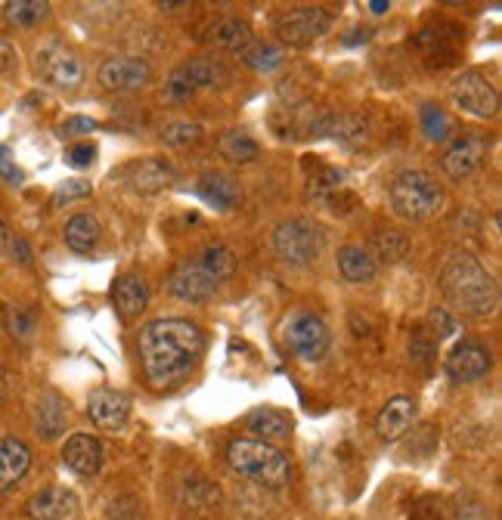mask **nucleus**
Returning a JSON list of instances; mask_svg holds the SVG:
<instances>
[{"instance_id":"obj_1","label":"nucleus","mask_w":502,"mask_h":520,"mask_svg":"<svg viewBox=\"0 0 502 520\" xmlns=\"http://www.w3.org/2000/svg\"><path fill=\"white\" fill-rule=\"evenodd\" d=\"M140 363L152 387H168L190 375L202 353L205 335L190 319H155L140 329Z\"/></svg>"},{"instance_id":"obj_2","label":"nucleus","mask_w":502,"mask_h":520,"mask_svg":"<svg viewBox=\"0 0 502 520\" xmlns=\"http://www.w3.org/2000/svg\"><path fill=\"white\" fill-rule=\"evenodd\" d=\"M441 291L453 307L472 316H490L499 304L496 279L468 251H453L447 257V264L441 270Z\"/></svg>"},{"instance_id":"obj_3","label":"nucleus","mask_w":502,"mask_h":520,"mask_svg":"<svg viewBox=\"0 0 502 520\" xmlns=\"http://www.w3.org/2000/svg\"><path fill=\"white\" fill-rule=\"evenodd\" d=\"M227 462L239 477L255 480L267 490H282L292 477V465L276 446L261 443V440H233L227 446Z\"/></svg>"},{"instance_id":"obj_4","label":"nucleus","mask_w":502,"mask_h":520,"mask_svg":"<svg viewBox=\"0 0 502 520\" xmlns=\"http://www.w3.org/2000/svg\"><path fill=\"white\" fill-rule=\"evenodd\" d=\"M444 205V189L425 171H403L391 183V208L397 217L419 223L441 211Z\"/></svg>"},{"instance_id":"obj_5","label":"nucleus","mask_w":502,"mask_h":520,"mask_svg":"<svg viewBox=\"0 0 502 520\" xmlns=\"http://www.w3.org/2000/svg\"><path fill=\"white\" fill-rule=\"evenodd\" d=\"M320 248H323V236L310 220L292 217V220H282L273 230V251L292 267L313 264V260L320 257Z\"/></svg>"},{"instance_id":"obj_6","label":"nucleus","mask_w":502,"mask_h":520,"mask_svg":"<svg viewBox=\"0 0 502 520\" xmlns=\"http://www.w3.org/2000/svg\"><path fill=\"white\" fill-rule=\"evenodd\" d=\"M282 338H286L289 350L295 356H301V360H307V363L323 360L329 344H332L329 325L323 322V316L307 313V310L286 319V325H282Z\"/></svg>"},{"instance_id":"obj_7","label":"nucleus","mask_w":502,"mask_h":520,"mask_svg":"<svg viewBox=\"0 0 502 520\" xmlns=\"http://www.w3.org/2000/svg\"><path fill=\"white\" fill-rule=\"evenodd\" d=\"M332 25V16L326 7H292L276 19V35L289 47H307L317 38H323Z\"/></svg>"},{"instance_id":"obj_8","label":"nucleus","mask_w":502,"mask_h":520,"mask_svg":"<svg viewBox=\"0 0 502 520\" xmlns=\"http://www.w3.org/2000/svg\"><path fill=\"white\" fill-rule=\"evenodd\" d=\"M38 75L50 84V87H59V90H75L84 84V62L81 56L66 47V44H56L50 41L47 47L38 50Z\"/></svg>"},{"instance_id":"obj_9","label":"nucleus","mask_w":502,"mask_h":520,"mask_svg":"<svg viewBox=\"0 0 502 520\" xmlns=\"http://www.w3.org/2000/svg\"><path fill=\"white\" fill-rule=\"evenodd\" d=\"M97 78L109 93H134L152 81V65L143 56L115 53V56L100 62Z\"/></svg>"},{"instance_id":"obj_10","label":"nucleus","mask_w":502,"mask_h":520,"mask_svg":"<svg viewBox=\"0 0 502 520\" xmlns=\"http://www.w3.org/2000/svg\"><path fill=\"white\" fill-rule=\"evenodd\" d=\"M453 100L462 112L475 118H496L499 112V93L481 72H462L453 81Z\"/></svg>"},{"instance_id":"obj_11","label":"nucleus","mask_w":502,"mask_h":520,"mask_svg":"<svg viewBox=\"0 0 502 520\" xmlns=\"http://www.w3.org/2000/svg\"><path fill=\"white\" fill-rule=\"evenodd\" d=\"M217 282L199 260H183L177 264L171 273H168V291L177 298V301H186V304H205L214 298L217 291Z\"/></svg>"},{"instance_id":"obj_12","label":"nucleus","mask_w":502,"mask_h":520,"mask_svg":"<svg viewBox=\"0 0 502 520\" xmlns=\"http://www.w3.org/2000/svg\"><path fill=\"white\" fill-rule=\"evenodd\" d=\"M490 143L484 134H462L441 158V168L450 180H465V177H472L478 168H481V161L487 155Z\"/></svg>"},{"instance_id":"obj_13","label":"nucleus","mask_w":502,"mask_h":520,"mask_svg":"<svg viewBox=\"0 0 502 520\" xmlns=\"http://www.w3.org/2000/svg\"><path fill=\"white\" fill-rule=\"evenodd\" d=\"M128 415H131V397L121 394V390L100 387V390H93L90 400H87V418L100 431H118V428H124Z\"/></svg>"},{"instance_id":"obj_14","label":"nucleus","mask_w":502,"mask_h":520,"mask_svg":"<svg viewBox=\"0 0 502 520\" xmlns=\"http://www.w3.org/2000/svg\"><path fill=\"white\" fill-rule=\"evenodd\" d=\"M490 350L478 341H462L459 347H453V353L447 356V375L459 384L478 381L490 372Z\"/></svg>"},{"instance_id":"obj_15","label":"nucleus","mask_w":502,"mask_h":520,"mask_svg":"<svg viewBox=\"0 0 502 520\" xmlns=\"http://www.w3.org/2000/svg\"><path fill=\"white\" fill-rule=\"evenodd\" d=\"M62 465L78 477H93L103 468V446L93 434H72L62 446Z\"/></svg>"},{"instance_id":"obj_16","label":"nucleus","mask_w":502,"mask_h":520,"mask_svg":"<svg viewBox=\"0 0 502 520\" xmlns=\"http://www.w3.org/2000/svg\"><path fill=\"white\" fill-rule=\"evenodd\" d=\"M78 508V499L66 486H47V490L35 493L28 499L25 511L31 520H62Z\"/></svg>"},{"instance_id":"obj_17","label":"nucleus","mask_w":502,"mask_h":520,"mask_svg":"<svg viewBox=\"0 0 502 520\" xmlns=\"http://www.w3.org/2000/svg\"><path fill=\"white\" fill-rule=\"evenodd\" d=\"M112 304L118 310L121 319H134L146 310L149 304V285L143 276L137 273H124L115 279V288H112Z\"/></svg>"},{"instance_id":"obj_18","label":"nucleus","mask_w":502,"mask_h":520,"mask_svg":"<svg viewBox=\"0 0 502 520\" xmlns=\"http://www.w3.org/2000/svg\"><path fill=\"white\" fill-rule=\"evenodd\" d=\"M28 468H31V449L19 437L0 440V496L10 493L28 474Z\"/></svg>"},{"instance_id":"obj_19","label":"nucleus","mask_w":502,"mask_h":520,"mask_svg":"<svg viewBox=\"0 0 502 520\" xmlns=\"http://www.w3.org/2000/svg\"><path fill=\"white\" fill-rule=\"evenodd\" d=\"M416 421V400L413 397H394L382 406L379 421H375V431H379L382 440H397L406 434Z\"/></svg>"},{"instance_id":"obj_20","label":"nucleus","mask_w":502,"mask_h":520,"mask_svg":"<svg viewBox=\"0 0 502 520\" xmlns=\"http://www.w3.org/2000/svg\"><path fill=\"white\" fill-rule=\"evenodd\" d=\"M208 41H211L214 47H221V50L233 53V56H242L251 44H255V31H251V25H248L245 19L230 16V19H221V22H217V25L211 28Z\"/></svg>"},{"instance_id":"obj_21","label":"nucleus","mask_w":502,"mask_h":520,"mask_svg":"<svg viewBox=\"0 0 502 520\" xmlns=\"http://www.w3.org/2000/svg\"><path fill=\"white\" fill-rule=\"evenodd\" d=\"M174 168L168 165L165 158H146V161H140V165H134L131 168V174H128V183H131V189L134 192H159V189H165V186H171L174 183Z\"/></svg>"},{"instance_id":"obj_22","label":"nucleus","mask_w":502,"mask_h":520,"mask_svg":"<svg viewBox=\"0 0 502 520\" xmlns=\"http://www.w3.org/2000/svg\"><path fill=\"white\" fill-rule=\"evenodd\" d=\"M69 425V403L56 397V394H44L35 406V428L44 440H56Z\"/></svg>"},{"instance_id":"obj_23","label":"nucleus","mask_w":502,"mask_h":520,"mask_svg":"<svg viewBox=\"0 0 502 520\" xmlns=\"http://www.w3.org/2000/svg\"><path fill=\"white\" fill-rule=\"evenodd\" d=\"M245 425L261 443H279V440H289V434H292V421L279 409H255L248 415Z\"/></svg>"},{"instance_id":"obj_24","label":"nucleus","mask_w":502,"mask_h":520,"mask_svg":"<svg viewBox=\"0 0 502 520\" xmlns=\"http://www.w3.org/2000/svg\"><path fill=\"white\" fill-rule=\"evenodd\" d=\"M177 69L186 75V81L193 84V90H199V87H224L230 81V72L224 69V65L214 62V59H205V56L186 59L183 65H177Z\"/></svg>"},{"instance_id":"obj_25","label":"nucleus","mask_w":502,"mask_h":520,"mask_svg":"<svg viewBox=\"0 0 502 520\" xmlns=\"http://www.w3.org/2000/svg\"><path fill=\"white\" fill-rule=\"evenodd\" d=\"M199 192H202V199L208 205H214L217 211H233L239 195H242L236 180H230L227 174H205L199 180Z\"/></svg>"},{"instance_id":"obj_26","label":"nucleus","mask_w":502,"mask_h":520,"mask_svg":"<svg viewBox=\"0 0 502 520\" xmlns=\"http://www.w3.org/2000/svg\"><path fill=\"white\" fill-rule=\"evenodd\" d=\"M100 220L93 214H75L69 223H66V245L75 251V254H90L100 242Z\"/></svg>"},{"instance_id":"obj_27","label":"nucleus","mask_w":502,"mask_h":520,"mask_svg":"<svg viewBox=\"0 0 502 520\" xmlns=\"http://www.w3.org/2000/svg\"><path fill=\"white\" fill-rule=\"evenodd\" d=\"M338 270L348 282H369L375 276V257L360 245H344L338 251Z\"/></svg>"},{"instance_id":"obj_28","label":"nucleus","mask_w":502,"mask_h":520,"mask_svg":"<svg viewBox=\"0 0 502 520\" xmlns=\"http://www.w3.org/2000/svg\"><path fill=\"white\" fill-rule=\"evenodd\" d=\"M47 13H50V7L44 4V0H10V4H4V16L16 28L38 25L47 19Z\"/></svg>"},{"instance_id":"obj_29","label":"nucleus","mask_w":502,"mask_h":520,"mask_svg":"<svg viewBox=\"0 0 502 520\" xmlns=\"http://www.w3.org/2000/svg\"><path fill=\"white\" fill-rule=\"evenodd\" d=\"M422 134L431 140V143H447L453 137V121L450 115L441 109V106H422Z\"/></svg>"},{"instance_id":"obj_30","label":"nucleus","mask_w":502,"mask_h":520,"mask_svg":"<svg viewBox=\"0 0 502 520\" xmlns=\"http://www.w3.org/2000/svg\"><path fill=\"white\" fill-rule=\"evenodd\" d=\"M199 264H202L217 282H224V279L233 276V270H236V257H233V251H230L227 245H208V248L202 251V257H199Z\"/></svg>"},{"instance_id":"obj_31","label":"nucleus","mask_w":502,"mask_h":520,"mask_svg":"<svg viewBox=\"0 0 502 520\" xmlns=\"http://www.w3.org/2000/svg\"><path fill=\"white\" fill-rule=\"evenodd\" d=\"M242 62L248 65L251 72L270 75V72H276L279 65H282V50H276V47H270V44L255 41V44H251V47L242 53Z\"/></svg>"},{"instance_id":"obj_32","label":"nucleus","mask_w":502,"mask_h":520,"mask_svg":"<svg viewBox=\"0 0 502 520\" xmlns=\"http://www.w3.org/2000/svg\"><path fill=\"white\" fill-rule=\"evenodd\" d=\"M217 149H221V155L227 161H239V165L258 158V143L251 137H245V134H224L221 143H217Z\"/></svg>"},{"instance_id":"obj_33","label":"nucleus","mask_w":502,"mask_h":520,"mask_svg":"<svg viewBox=\"0 0 502 520\" xmlns=\"http://www.w3.org/2000/svg\"><path fill=\"white\" fill-rule=\"evenodd\" d=\"M35 329H38V316L31 307H10L7 310V332L19 344H28L31 338H35Z\"/></svg>"},{"instance_id":"obj_34","label":"nucleus","mask_w":502,"mask_h":520,"mask_svg":"<svg viewBox=\"0 0 502 520\" xmlns=\"http://www.w3.org/2000/svg\"><path fill=\"white\" fill-rule=\"evenodd\" d=\"M162 140L168 143V146H193V143H199L202 140V127L199 124H190V121H177V124H168L165 130H162Z\"/></svg>"},{"instance_id":"obj_35","label":"nucleus","mask_w":502,"mask_h":520,"mask_svg":"<svg viewBox=\"0 0 502 520\" xmlns=\"http://www.w3.org/2000/svg\"><path fill=\"white\" fill-rule=\"evenodd\" d=\"M406 239L400 233H382L375 236V251H379V260H385V264H397V260L406 257Z\"/></svg>"},{"instance_id":"obj_36","label":"nucleus","mask_w":502,"mask_h":520,"mask_svg":"<svg viewBox=\"0 0 502 520\" xmlns=\"http://www.w3.org/2000/svg\"><path fill=\"white\" fill-rule=\"evenodd\" d=\"M193 93H196V90H193V84L186 81V75H183L180 69H174V72H171V78L165 81V90H162V96H165L168 103H186Z\"/></svg>"},{"instance_id":"obj_37","label":"nucleus","mask_w":502,"mask_h":520,"mask_svg":"<svg viewBox=\"0 0 502 520\" xmlns=\"http://www.w3.org/2000/svg\"><path fill=\"white\" fill-rule=\"evenodd\" d=\"M84 195H90V183L87 180H69L62 183L53 195V205H62V202H75V199H84Z\"/></svg>"},{"instance_id":"obj_38","label":"nucleus","mask_w":502,"mask_h":520,"mask_svg":"<svg viewBox=\"0 0 502 520\" xmlns=\"http://www.w3.org/2000/svg\"><path fill=\"white\" fill-rule=\"evenodd\" d=\"M0 177H4L10 186H22V180H25V174L16 168V161H13L7 146H0Z\"/></svg>"},{"instance_id":"obj_39","label":"nucleus","mask_w":502,"mask_h":520,"mask_svg":"<svg viewBox=\"0 0 502 520\" xmlns=\"http://www.w3.org/2000/svg\"><path fill=\"white\" fill-rule=\"evenodd\" d=\"M93 158H97V146H90V143H78L66 152V161L72 168H90Z\"/></svg>"},{"instance_id":"obj_40","label":"nucleus","mask_w":502,"mask_h":520,"mask_svg":"<svg viewBox=\"0 0 502 520\" xmlns=\"http://www.w3.org/2000/svg\"><path fill=\"white\" fill-rule=\"evenodd\" d=\"M93 130H97V121L93 118H69L59 127V134L62 137H81V134H93Z\"/></svg>"},{"instance_id":"obj_41","label":"nucleus","mask_w":502,"mask_h":520,"mask_svg":"<svg viewBox=\"0 0 502 520\" xmlns=\"http://www.w3.org/2000/svg\"><path fill=\"white\" fill-rule=\"evenodd\" d=\"M410 520H441V502H437L434 496L422 499V502H419V508L413 511V517H410Z\"/></svg>"},{"instance_id":"obj_42","label":"nucleus","mask_w":502,"mask_h":520,"mask_svg":"<svg viewBox=\"0 0 502 520\" xmlns=\"http://www.w3.org/2000/svg\"><path fill=\"white\" fill-rule=\"evenodd\" d=\"M459 520H490L487 508L478 502V499H468L462 508H459Z\"/></svg>"},{"instance_id":"obj_43","label":"nucleus","mask_w":502,"mask_h":520,"mask_svg":"<svg viewBox=\"0 0 502 520\" xmlns=\"http://www.w3.org/2000/svg\"><path fill=\"white\" fill-rule=\"evenodd\" d=\"M13 62H16V53L7 41H0V75L10 72L13 69Z\"/></svg>"},{"instance_id":"obj_44","label":"nucleus","mask_w":502,"mask_h":520,"mask_svg":"<svg viewBox=\"0 0 502 520\" xmlns=\"http://www.w3.org/2000/svg\"><path fill=\"white\" fill-rule=\"evenodd\" d=\"M369 10H372L375 16H382L385 10H391V4H388V0H372V4H369Z\"/></svg>"},{"instance_id":"obj_45","label":"nucleus","mask_w":502,"mask_h":520,"mask_svg":"<svg viewBox=\"0 0 502 520\" xmlns=\"http://www.w3.org/2000/svg\"><path fill=\"white\" fill-rule=\"evenodd\" d=\"M13 251L19 254V264H28V260H31V257H28V248H25V242H19V239H16Z\"/></svg>"},{"instance_id":"obj_46","label":"nucleus","mask_w":502,"mask_h":520,"mask_svg":"<svg viewBox=\"0 0 502 520\" xmlns=\"http://www.w3.org/2000/svg\"><path fill=\"white\" fill-rule=\"evenodd\" d=\"M7 239H10V233H7L4 220H0V254H4V248H7Z\"/></svg>"},{"instance_id":"obj_47","label":"nucleus","mask_w":502,"mask_h":520,"mask_svg":"<svg viewBox=\"0 0 502 520\" xmlns=\"http://www.w3.org/2000/svg\"><path fill=\"white\" fill-rule=\"evenodd\" d=\"M4 394H7V375L0 369V400H4Z\"/></svg>"}]
</instances>
